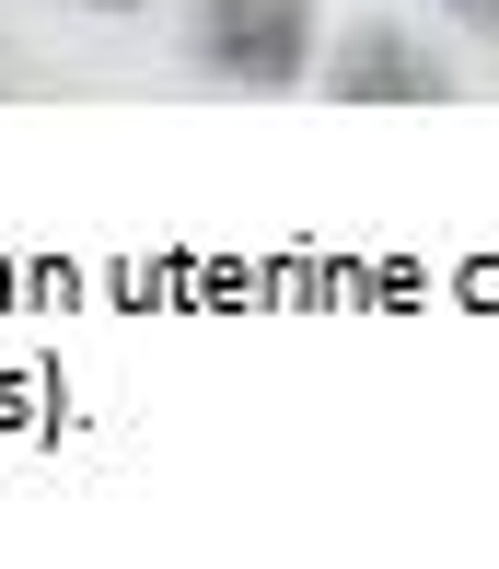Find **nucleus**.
I'll return each instance as SVG.
<instances>
[{
    "label": "nucleus",
    "mask_w": 499,
    "mask_h": 569,
    "mask_svg": "<svg viewBox=\"0 0 499 569\" xmlns=\"http://www.w3.org/2000/svg\"><path fill=\"white\" fill-rule=\"evenodd\" d=\"M187 59L232 93H302L313 82V0H198Z\"/></svg>",
    "instance_id": "1"
},
{
    "label": "nucleus",
    "mask_w": 499,
    "mask_h": 569,
    "mask_svg": "<svg viewBox=\"0 0 499 569\" xmlns=\"http://www.w3.org/2000/svg\"><path fill=\"white\" fill-rule=\"evenodd\" d=\"M326 93H337V106H441V93H453V70H441L407 23L372 12V23H349V36L326 47Z\"/></svg>",
    "instance_id": "2"
},
{
    "label": "nucleus",
    "mask_w": 499,
    "mask_h": 569,
    "mask_svg": "<svg viewBox=\"0 0 499 569\" xmlns=\"http://www.w3.org/2000/svg\"><path fill=\"white\" fill-rule=\"evenodd\" d=\"M441 12H453L465 36H488V47H499V0H441Z\"/></svg>",
    "instance_id": "3"
},
{
    "label": "nucleus",
    "mask_w": 499,
    "mask_h": 569,
    "mask_svg": "<svg viewBox=\"0 0 499 569\" xmlns=\"http://www.w3.org/2000/svg\"><path fill=\"white\" fill-rule=\"evenodd\" d=\"M70 12H151V0H70Z\"/></svg>",
    "instance_id": "4"
}]
</instances>
